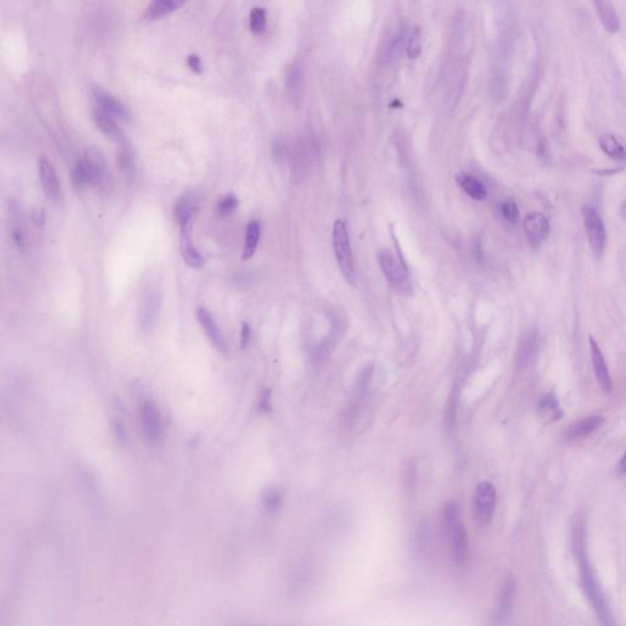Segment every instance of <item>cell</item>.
<instances>
[{
	"label": "cell",
	"instance_id": "1",
	"mask_svg": "<svg viewBox=\"0 0 626 626\" xmlns=\"http://www.w3.org/2000/svg\"><path fill=\"white\" fill-rule=\"evenodd\" d=\"M584 537V525L580 520H576L574 526H573V547H574L576 558L579 561L580 573H581V580L584 585L585 594L589 598V603L592 604L599 622H602L603 625H611L613 624L612 615L609 612L607 601L604 598L602 589H599L596 578H594V571L591 569L589 558L585 551Z\"/></svg>",
	"mask_w": 626,
	"mask_h": 626
},
{
	"label": "cell",
	"instance_id": "2",
	"mask_svg": "<svg viewBox=\"0 0 626 626\" xmlns=\"http://www.w3.org/2000/svg\"><path fill=\"white\" fill-rule=\"evenodd\" d=\"M333 247H334L335 259H337L341 273L344 275V278L353 285L355 279H356V273H355L353 251H351V244H350L348 226L341 219H337L334 221Z\"/></svg>",
	"mask_w": 626,
	"mask_h": 626
},
{
	"label": "cell",
	"instance_id": "3",
	"mask_svg": "<svg viewBox=\"0 0 626 626\" xmlns=\"http://www.w3.org/2000/svg\"><path fill=\"white\" fill-rule=\"evenodd\" d=\"M378 264L386 280L391 282V287L404 296H411L414 294L412 284L406 272L405 266L396 257L391 250H381L377 254Z\"/></svg>",
	"mask_w": 626,
	"mask_h": 626
},
{
	"label": "cell",
	"instance_id": "4",
	"mask_svg": "<svg viewBox=\"0 0 626 626\" xmlns=\"http://www.w3.org/2000/svg\"><path fill=\"white\" fill-rule=\"evenodd\" d=\"M82 159L85 160L90 174L91 186L97 188L100 193H108L112 191L113 178L103 152L97 147H89Z\"/></svg>",
	"mask_w": 626,
	"mask_h": 626
},
{
	"label": "cell",
	"instance_id": "5",
	"mask_svg": "<svg viewBox=\"0 0 626 626\" xmlns=\"http://www.w3.org/2000/svg\"><path fill=\"white\" fill-rule=\"evenodd\" d=\"M581 212H582V218H584L585 230H586L589 247H591L594 257L601 259L606 251V246H607V231H606L602 217L589 204L582 206Z\"/></svg>",
	"mask_w": 626,
	"mask_h": 626
},
{
	"label": "cell",
	"instance_id": "6",
	"mask_svg": "<svg viewBox=\"0 0 626 626\" xmlns=\"http://www.w3.org/2000/svg\"><path fill=\"white\" fill-rule=\"evenodd\" d=\"M162 302L163 295L158 287H147L142 292L138 307V325L143 332H150L155 328L159 320Z\"/></svg>",
	"mask_w": 626,
	"mask_h": 626
},
{
	"label": "cell",
	"instance_id": "7",
	"mask_svg": "<svg viewBox=\"0 0 626 626\" xmlns=\"http://www.w3.org/2000/svg\"><path fill=\"white\" fill-rule=\"evenodd\" d=\"M497 492L490 482H481L474 495V513L476 520L482 525L492 521L495 515Z\"/></svg>",
	"mask_w": 626,
	"mask_h": 626
},
{
	"label": "cell",
	"instance_id": "8",
	"mask_svg": "<svg viewBox=\"0 0 626 626\" xmlns=\"http://www.w3.org/2000/svg\"><path fill=\"white\" fill-rule=\"evenodd\" d=\"M141 424L143 433L151 444H157L163 438V421L156 404L145 398L141 401Z\"/></svg>",
	"mask_w": 626,
	"mask_h": 626
},
{
	"label": "cell",
	"instance_id": "9",
	"mask_svg": "<svg viewBox=\"0 0 626 626\" xmlns=\"http://www.w3.org/2000/svg\"><path fill=\"white\" fill-rule=\"evenodd\" d=\"M38 176L42 186L43 193L48 201L52 203L62 201V185L58 178L57 171L54 169L51 160L46 157L38 158Z\"/></svg>",
	"mask_w": 626,
	"mask_h": 626
},
{
	"label": "cell",
	"instance_id": "10",
	"mask_svg": "<svg viewBox=\"0 0 626 626\" xmlns=\"http://www.w3.org/2000/svg\"><path fill=\"white\" fill-rule=\"evenodd\" d=\"M92 96H93L94 100L98 104L100 110H103L120 122H130L131 115H130L129 109L125 107V104L120 99L114 97L113 94L109 93L99 86H93Z\"/></svg>",
	"mask_w": 626,
	"mask_h": 626
},
{
	"label": "cell",
	"instance_id": "11",
	"mask_svg": "<svg viewBox=\"0 0 626 626\" xmlns=\"http://www.w3.org/2000/svg\"><path fill=\"white\" fill-rule=\"evenodd\" d=\"M549 221L545 214L538 212L528 213L523 219V231L528 244L537 249L546 241L549 235Z\"/></svg>",
	"mask_w": 626,
	"mask_h": 626
},
{
	"label": "cell",
	"instance_id": "12",
	"mask_svg": "<svg viewBox=\"0 0 626 626\" xmlns=\"http://www.w3.org/2000/svg\"><path fill=\"white\" fill-rule=\"evenodd\" d=\"M193 219L184 221L180 224V252L185 262L193 268H201L204 264V259L200 254L197 247L193 245Z\"/></svg>",
	"mask_w": 626,
	"mask_h": 626
},
{
	"label": "cell",
	"instance_id": "13",
	"mask_svg": "<svg viewBox=\"0 0 626 626\" xmlns=\"http://www.w3.org/2000/svg\"><path fill=\"white\" fill-rule=\"evenodd\" d=\"M196 315H197L198 323L202 327L203 332L206 333L213 346L217 348L223 353H228L229 345H228L226 337L223 334V332L219 328L217 320L213 317L212 313L208 311L207 308L200 307Z\"/></svg>",
	"mask_w": 626,
	"mask_h": 626
},
{
	"label": "cell",
	"instance_id": "14",
	"mask_svg": "<svg viewBox=\"0 0 626 626\" xmlns=\"http://www.w3.org/2000/svg\"><path fill=\"white\" fill-rule=\"evenodd\" d=\"M305 92L304 69L299 62H292L287 67L285 75V93L290 103L299 105L301 103Z\"/></svg>",
	"mask_w": 626,
	"mask_h": 626
},
{
	"label": "cell",
	"instance_id": "15",
	"mask_svg": "<svg viewBox=\"0 0 626 626\" xmlns=\"http://www.w3.org/2000/svg\"><path fill=\"white\" fill-rule=\"evenodd\" d=\"M589 348H591V358L594 366V374L597 378L598 384L602 388L604 393H611L613 389L612 378L608 370L607 363L604 360L601 348L594 337H589Z\"/></svg>",
	"mask_w": 626,
	"mask_h": 626
},
{
	"label": "cell",
	"instance_id": "16",
	"mask_svg": "<svg viewBox=\"0 0 626 626\" xmlns=\"http://www.w3.org/2000/svg\"><path fill=\"white\" fill-rule=\"evenodd\" d=\"M10 213V229H11V237L14 241L15 245L19 250L25 251L29 245V239H27V231H26V226H25L24 216L21 213L20 206L16 202H11L9 204Z\"/></svg>",
	"mask_w": 626,
	"mask_h": 626
},
{
	"label": "cell",
	"instance_id": "17",
	"mask_svg": "<svg viewBox=\"0 0 626 626\" xmlns=\"http://www.w3.org/2000/svg\"><path fill=\"white\" fill-rule=\"evenodd\" d=\"M603 424H604V419L599 415L580 419L579 422H576L569 429H566L564 439L566 442H576L580 439L586 438V437H589V434L594 433V431H597Z\"/></svg>",
	"mask_w": 626,
	"mask_h": 626
},
{
	"label": "cell",
	"instance_id": "18",
	"mask_svg": "<svg viewBox=\"0 0 626 626\" xmlns=\"http://www.w3.org/2000/svg\"><path fill=\"white\" fill-rule=\"evenodd\" d=\"M603 29L609 33H617L620 30V19L612 0H592Z\"/></svg>",
	"mask_w": 626,
	"mask_h": 626
},
{
	"label": "cell",
	"instance_id": "19",
	"mask_svg": "<svg viewBox=\"0 0 626 626\" xmlns=\"http://www.w3.org/2000/svg\"><path fill=\"white\" fill-rule=\"evenodd\" d=\"M450 533V542H452V554L454 563L462 566L467 561L469 556V541H467V530L462 523H459L454 528L448 530Z\"/></svg>",
	"mask_w": 626,
	"mask_h": 626
},
{
	"label": "cell",
	"instance_id": "20",
	"mask_svg": "<svg viewBox=\"0 0 626 626\" xmlns=\"http://www.w3.org/2000/svg\"><path fill=\"white\" fill-rule=\"evenodd\" d=\"M188 1V0H151L143 13V19L146 21L163 19L183 8Z\"/></svg>",
	"mask_w": 626,
	"mask_h": 626
},
{
	"label": "cell",
	"instance_id": "21",
	"mask_svg": "<svg viewBox=\"0 0 626 626\" xmlns=\"http://www.w3.org/2000/svg\"><path fill=\"white\" fill-rule=\"evenodd\" d=\"M516 594V582L515 580L508 579L504 582L500 589V598H498V604L495 608V618L497 622H503L509 614L511 612L513 608L514 599Z\"/></svg>",
	"mask_w": 626,
	"mask_h": 626
},
{
	"label": "cell",
	"instance_id": "22",
	"mask_svg": "<svg viewBox=\"0 0 626 626\" xmlns=\"http://www.w3.org/2000/svg\"><path fill=\"white\" fill-rule=\"evenodd\" d=\"M201 203V196L197 193H185L183 197L178 200L175 204L174 217L178 224H183L188 219H193L195 213L197 212Z\"/></svg>",
	"mask_w": 626,
	"mask_h": 626
},
{
	"label": "cell",
	"instance_id": "23",
	"mask_svg": "<svg viewBox=\"0 0 626 626\" xmlns=\"http://www.w3.org/2000/svg\"><path fill=\"white\" fill-rule=\"evenodd\" d=\"M118 163L124 179L126 180V183H129V184H132L136 179V159H135L133 148H132L131 145L126 140L120 143Z\"/></svg>",
	"mask_w": 626,
	"mask_h": 626
},
{
	"label": "cell",
	"instance_id": "24",
	"mask_svg": "<svg viewBox=\"0 0 626 626\" xmlns=\"http://www.w3.org/2000/svg\"><path fill=\"white\" fill-rule=\"evenodd\" d=\"M457 186L462 188L464 193L469 195L472 200L475 201H485L487 198V188L485 185L482 184L480 179H477L474 175L462 171L455 176Z\"/></svg>",
	"mask_w": 626,
	"mask_h": 626
},
{
	"label": "cell",
	"instance_id": "25",
	"mask_svg": "<svg viewBox=\"0 0 626 626\" xmlns=\"http://www.w3.org/2000/svg\"><path fill=\"white\" fill-rule=\"evenodd\" d=\"M93 119L97 127H98L100 131L103 132L105 136L112 138L114 141L119 142V143H122V142L126 140L125 136H124L122 129L117 123V119L113 118L112 115H109L108 113H105L103 110L98 109V110L94 112Z\"/></svg>",
	"mask_w": 626,
	"mask_h": 626
},
{
	"label": "cell",
	"instance_id": "26",
	"mask_svg": "<svg viewBox=\"0 0 626 626\" xmlns=\"http://www.w3.org/2000/svg\"><path fill=\"white\" fill-rule=\"evenodd\" d=\"M407 36H409L407 29H401L388 42L386 49L383 51V60H384L386 64H393V63L398 62L400 59L401 56L406 52Z\"/></svg>",
	"mask_w": 626,
	"mask_h": 626
},
{
	"label": "cell",
	"instance_id": "27",
	"mask_svg": "<svg viewBox=\"0 0 626 626\" xmlns=\"http://www.w3.org/2000/svg\"><path fill=\"white\" fill-rule=\"evenodd\" d=\"M537 412H538V416L543 419V422H546V424L556 422L563 417V410L559 407L558 399L553 393L547 394L542 398L541 400L538 401Z\"/></svg>",
	"mask_w": 626,
	"mask_h": 626
},
{
	"label": "cell",
	"instance_id": "28",
	"mask_svg": "<svg viewBox=\"0 0 626 626\" xmlns=\"http://www.w3.org/2000/svg\"><path fill=\"white\" fill-rule=\"evenodd\" d=\"M537 338H538L537 334L530 333L521 340V344L519 346L518 350V360H516V365L520 370L528 367L536 356L537 348H538Z\"/></svg>",
	"mask_w": 626,
	"mask_h": 626
},
{
	"label": "cell",
	"instance_id": "29",
	"mask_svg": "<svg viewBox=\"0 0 626 626\" xmlns=\"http://www.w3.org/2000/svg\"><path fill=\"white\" fill-rule=\"evenodd\" d=\"M598 145L601 147L603 153L607 155L609 158H612L615 162L624 163L626 162V148L622 146L620 142L618 141V138L609 133H604L602 136H599Z\"/></svg>",
	"mask_w": 626,
	"mask_h": 626
},
{
	"label": "cell",
	"instance_id": "30",
	"mask_svg": "<svg viewBox=\"0 0 626 626\" xmlns=\"http://www.w3.org/2000/svg\"><path fill=\"white\" fill-rule=\"evenodd\" d=\"M261 237V226L257 221H252L247 224L245 234V244L242 250V261H249L254 257L259 246Z\"/></svg>",
	"mask_w": 626,
	"mask_h": 626
},
{
	"label": "cell",
	"instance_id": "31",
	"mask_svg": "<svg viewBox=\"0 0 626 626\" xmlns=\"http://www.w3.org/2000/svg\"><path fill=\"white\" fill-rule=\"evenodd\" d=\"M71 181L77 191H82L91 186L90 174L86 167L85 160L80 159L76 162L75 167L71 171Z\"/></svg>",
	"mask_w": 626,
	"mask_h": 626
},
{
	"label": "cell",
	"instance_id": "32",
	"mask_svg": "<svg viewBox=\"0 0 626 626\" xmlns=\"http://www.w3.org/2000/svg\"><path fill=\"white\" fill-rule=\"evenodd\" d=\"M249 24H250L251 32L254 33V36L264 34V32L267 31V11L266 9L256 6L251 10Z\"/></svg>",
	"mask_w": 626,
	"mask_h": 626
},
{
	"label": "cell",
	"instance_id": "33",
	"mask_svg": "<svg viewBox=\"0 0 626 626\" xmlns=\"http://www.w3.org/2000/svg\"><path fill=\"white\" fill-rule=\"evenodd\" d=\"M422 51V42H421V33L417 27L409 31L407 36V42H406V56L411 60H415L419 57Z\"/></svg>",
	"mask_w": 626,
	"mask_h": 626
},
{
	"label": "cell",
	"instance_id": "34",
	"mask_svg": "<svg viewBox=\"0 0 626 626\" xmlns=\"http://www.w3.org/2000/svg\"><path fill=\"white\" fill-rule=\"evenodd\" d=\"M272 158L277 164H284L287 162V157L290 156V150L287 147V142L282 137H277L272 141L270 146Z\"/></svg>",
	"mask_w": 626,
	"mask_h": 626
},
{
	"label": "cell",
	"instance_id": "35",
	"mask_svg": "<svg viewBox=\"0 0 626 626\" xmlns=\"http://www.w3.org/2000/svg\"><path fill=\"white\" fill-rule=\"evenodd\" d=\"M282 490L273 488V490H268L266 492V495L263 497V505L267 511H269V513H277L279 509L282 508Z\"/></svg>",
	"mask_w": 626,
	"mask_h": 626
},
{
	"label": "cell",
	"instance_id": "36",
	"mask_svg": "<svg viewBox=\"0 0 626 626\" xmlns=\"http://www.w3.org/2000/svg\"><path fill=\"white\" fill-rule=\"evenodd\" d=\"M237 204H239V201H237L236 196H234L233 193H228L226 196L219 198V201H218L217 203V207H216V212H217L221 217H226V216H229L230 213L235 211Z\"/></svg>",
	"mask_w": 626,
	"mask_h": 626
},
{
	"label": "cell",
	"instance_id": "37",
	"mask_svg": "<svg viewBox=\"0 0 626 626\" xmlns=\"http://www.w3.org/2000/svg\"><path fill=\"white\" fill-rule=\"evenodd\" d=\"M500 213L504 219L510 224H516L520 218V212L516 202L514 200H507L500 204Z\"/></svg>",
	"mask_w": 626,
	"mask_h": 626
},
{
	"label": "cell",
	"instance_id": "38",
	"mask_svg": "<svg viewBox=\"0 0 626 626\" xmlns=\"http://www.w3.org/2000/svg\"><path fill=\"white\" fill-rule=\"evenodd\" d=\"M507 89V82L502 72H495L490 80V92L495 98H502L504 91Z\"/></svg>",
	"mask_w": 626,
	"mask_h": 626
},
{
	"label": "cell",
	"instance_id": "39",
	"mask_svg": "<svg viewBox=\"0 0 626 626\" xmlns=\"http://www.w3.org/2000/svg\"><path fill=\"white\" fill-rule=\"evenodd\" d=\"M416 478H417V471H416V465L415 462H409L404 470V481H405V487L407 490H414L416 485Z\"/></svg>",
	"mask_w": 626,
	"mask_h": 626
},
{
	"label": "cell",
	"instance_id": "40",
	"mask_svg": "<svg viewBox=\"0 0 626 626\" xmlns=\"http://www.w3.org/2000/svg\"><path fill=\"white\" fill-rule=\"evenodd\" d=\"M429 525L427 523H424L421 528H419V531H417V535H416V545H417V549L419 551L424 552V549H427V547H429Z\"/></svg>",
	"mask_w": 626,
	"mask_h": 626
},
{
	"label": "cell",
	"instance_id": "41",
	"mask_svg": "<svg viewBox=\"0 0 626 626\" xmlns=\"http://www.w3.org/2000/svg\"><path fill=\"white\" fill-rule=\"evenodd\" d=\"M251 337H252V330H251V327L247 322H242L241 323V332H240V346L241 348H246L249 346L251 341Z\"/></svg>",
	"mask_w": 626,
	"mask_h": 626
},
{
	"label": "cell",
	"instance_id": "42",
	"mask_svg": "<svg viewBox=\"0 0 626 626\" xmlns=\"http://www.w3.org/2000/svg\"><path fill=\"white\" fill-rule=\"evenodd\" d=\"M188 65L191 70L195 72V74H202L203 72V64L202 60H201V58L198 57L197 54H190L188 57Z\"/></svg>",
	"mask_w": 626,
	"mask_h": 626
},
{
	"label": "cell",
	"instance_id": "43",
	"mask_svg": "<svg viewBox=\"0 0 626 626\" xmlns=\"http://www.w3.org/2000/svg\"><path fill=\"white\" fill-rule=\"evenodd\" d=\"M259 409L263 412H268L270 410V393L268 391H263L261 401H259Z\"/></svg>",
	"mask_w": 626,
	"mask_h": 626
},
{
	"label": "cell",
	"instance_id": "44",
	"mask_svg": "<svg viewBox=\"0 0 626 626\" xmlns=\"http://www.w3.org/2000/svg\"><path fill=\"white\" fill-rule=\"evenodd\" d=\"M618 472L619 474H626V452L624 454V457H622L620 462H619V465H618Z\"/></svg>",
	"mask_w": 626,
	"mask_h": 626
},
{
	"label": "cell",
	"instance_id": "45",
	"mask_svg": "<svg viewBox=\"0 0 626 626\" xmlns=\"http://www.w3.org/2000/svg\"><path fill=\"white\" fill-rule=\"evenodd\" d=\"M619 214H620V217L624 221H626V198L622 201V206H620V209H619Z\"/></svg>",
	"mask_w": 626,
	"mask_h": 626
}]
</instances>
